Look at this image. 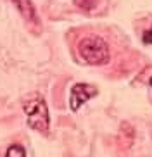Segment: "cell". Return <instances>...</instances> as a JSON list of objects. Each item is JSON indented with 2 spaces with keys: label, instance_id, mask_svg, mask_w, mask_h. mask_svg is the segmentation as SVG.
Here are the masks:
<instances>
[{
  "label": "cell",
  "instance_id": "obj_6",
  "mask_svg": "<svg viewBox=\"0 0 152 157\" xmlns=\"http://www.w3.org/2000/svg\"><path fill=\"white\" fill-rule=\"evenodd\" d=\"M74 4L78 5V7H81V9L90 10V9H93V7H95L97 0H74Z\"/></svg>",
  "mask_w": 152,
  "mask_h": 157
},
{
  "label": "cell",
  "instance_id": "obj_1",
  "mask_svg": "<svg viewBox=\"0 0 152 157\" xmlns=\"http://www.w3.org/2000/svg\"><path fill=\"white\" fill-rule=\"evenodd\" d=\"M78 52L87 64L102 66L109 62V47L100 36H87L78 45Z\"/></svg>",
  "mask_w": 152,
  "mask_h": 157
},
{
  "label": "cell",
  "instance_id": "obj_3",
  "mask_svg": "<svg viewBox=\"0 0 152 157\" xmlns=\"http://www.w3.org/2000/svg\"><path fill=\"white\" fill-rule=\"evenodd\" d=\"M97 95V88L88 83H78L71 88V97H69V107L71 111H78L80 107L93 98Z\"/></svg>",
  "mask_w": 152,
  "mask_h": 157
},
{
  "label": "cell",
  "instance_id": "obj_2",
  "mask_svg": "<svg viewBox=\"0 0 152 157\" xmlns=\"http://www.w3.org/2000/svg\"><path fill=\"white\" fill-rule=\"evenodd\" d=\"M23 111L28 117V126L40 133H49L50 119H49V107L41 97H35L23 105Z\"/></svg>",
  "mask_w": 152,
  "mask_h": 157
},
{
  "label": "cell",
  "instance_id": "obj_5",
  "mask_svg": "<svg viewBox=\"0 0 152 157\" xmlns=\"http://www.w3.org/2000/svg\"><path fill=\"white\" fill-rule=\"evenodd\" d=\"M5 157H26V150H24L23 145H10L5 152Z\"/></svg>",
  "mask_w": 152,
  "mask_h": 157
},
{
  "label": "cell",
  "instance_id": "obj_7",
  "mask_svg": "<svg viewBox=\"0 0 152 157\" xmlns=\"http://www.w3.org/2000/svg\"><path fill=\"white\" fill-rule=\"evenodd\" d=\"M143 43H147V45H149V43H152V29H150V31L143 33Z\"/></svg>",
  "mask_w": 152,
  "mask_h": 157
},
{
  "label": "cell",
  "instance_id": "obj_8",
  "mask_svg": "<svg viewBox=\"0 0 152 157\" xmlns=\"http://www.w3.org/2000/svg\"><path fill=\"white\" fill-rule=\"evenodd\" d=\"M150 86H152V78H150Z\"/></svg>",
  "mask_w": 152,
  "mask_h": 157
},
{
  "label": "cell",
  "instance_id": "obj_4",
  "mask_svg": "<svg viewBox=\"0 0 152 157\" xmlns=\"http://www.w3.org/2000/svg\"><path fill=\"white\" fill-rule=\"evenodd\" d=\"M12 4L16 5V9L19 10V14L26 19L28 23L31 24H38V16H37V9L33 5L31 0H12Z\"/></svg>",
  "mask_w": 152,
  "mask_h": 157
}]
</instances>
